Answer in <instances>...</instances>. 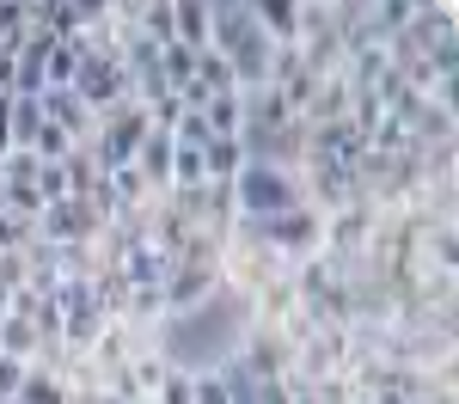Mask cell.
<instances>
[{
  "label": "cell",
  "mask_w": 459,
  "mask_h": 404,
  "mask_svg": "<svg viewBox=\"0 0 459 404\" xmlns=\"http://www.w3.org/2000/svg\"><path fill=\"white\" fill-rule=\"evenodd\" d=\"M13 404H68V386L56 374H43V367H25V386H19Z\"/></svg>",
  "instance_id": "5bb4252c"
},
{
  "label": "cell",
  "mask_w": 459,
  "mask_h": 404,
  "mask_svg": "<svg viewBox=\"0 0 459 404\" xmlns=\"http://www.w3.org/2000/svg\"><path fill=\"white\" fill-rule=\"evenodd\" d=\"M203 123H209L214 135L239 142V129H246V99H239V92H214L209 110H203Z\"/></svg>",
  "instance_id": "9c48e42d"
},
{
  "label": "cell",
  "mask_w": 459,
  "mask_h": 404,
  "mask_svg": "<svg viewBox=\"0 0 459 404\" xmlns=\"http://www.w3.org/2000/svg\"><path fill=\"white\" fill-rule=\"evenodd\" d=\"M80 62H86V37H68V43H56V49H49V62H43V86H74Z\"/></svg>",
  "instance_id": "8fae6325"
},
{
  "label": "cell",
  "mask_w": 459,
  "mask_h": 404,
  "mask_svg": "<svg viewBox=\"0 0 459 404\" xmlns=\"http://www.w3.org/2000/svg\"><path fill=\"white\" fill-rule=\"evenodd\" d=\"M6 129H13V147H31V135L43 129V105H37V99H13Z\"/></svg>",
  "instance_id": "e0dca14e"
},
{
  "label": "cell",
  "mask_w": 459,
  "mask_h": 404,
  "mask_svg": "<svg viewBox=\"0 0 459 404\" xmlns=\"http://www.w3.org/2000/svg\"><path fill=\"white\" fill-rule=\"evenodd\" d=\"M147 129H153V116H147L135 99L117 105V110H105V116L92 123V142H86L92 166H99V172H123V166H135V147L147 142Z\"/></svg>",
  "instance_id": "3957f363"
},
{
  "label": "cell",
  "mask_w": 459,
  "mask_h": 404,
  "mask_svg": "<svg viewBox=\"0 0 459 404\" xmlns=\"http://www.w3.org/2000/svg\"><path fill=\"white\" fill-rule=\"evenodd\" d=\"M190 404H227L221 374H190Z\"/></svg>",
  "instance_id": "44dd1931"
},
{
  "label": "cell",
  "mask_w": 459,
  "mask_h": 404,
  "mask_svg": "<svg viewBox=\"0 0 459 404\" xmlns=\"http://www.w3.org/2000/svg\"><path fill=\"white\" fill-rule=\"evenodd\" d=\"M68 92L92 110V116L129 105V68H123V56H117V49H86V62H80Z\"/></svg>",
  "instance_id": "5b68a950"
},
{
  "label": "cell",
  "mask_w": 459,
  "mask_h": 404,
  "mask_svg": "<svg viewBox=\"0 0 459 404\" xmlns=\"http://www.w3.org/2000/svg\"><path fill=\"white\" fill-rule=\"evenodd\" d=\"M153 404H190V374H184V367H166V380H160Z\"/></svg>",
  "instance_id": "ffe728a7"
},
{
  "label": "cell",
  "mask_w": 459,
  "mask_h": 404,
  "mask_svg": "<svg viewBox=\"0 0 459 404\" xmlns=\"http://www.w3.org/2000/svg\"><path fill=\"white\" fill-rule=\"evenodd\" d=\"M99 233H105V220L92 215L86 202H49L37 215V239H49V245H92Z\"/></svg>",
  "instance_id": "8992f818"
},
{
  "label": "cell",
  "mask_w": 459,
  "mask_h": 404,
  "mask_svg": "<svg viewBox=\"0 0 459 404\" xmlns=\"http://www.w3.org/2000/svg\"><path fill=\"white\" fill-rule=\"evenodd\" d=\"M172 43H184V49H209V6H196V0L172 6Z\"/></svg>",
  "instance_id": "30bf717a"
},
{
  "label": "cell",
  "mask_w": 459,
  "mask_h": 404,
  "mask_svg": "<svg viewBox=\"0 0 459 404\" xmlns=\"http://www.w3.org/2000/svg\"><path fill=\"white\" fill-rule=\"evenodd\" d=\"M0 159H6V153H0Z\"/></svg>",
  "instance_id": "cb8c5ba5"
},
{
  "label": "cell",
  "mask_w": 459,
  "mask_h": 404,
  "mask_svg": "<svg viewBox=\"0 0 459 404\" xmlns=\"http://www.w3.org/2000/svg\"><path fill=\"white\" fill-rule=\"evenodd\" d=\"M307 166V184H313V196L331 209V215H343L350 202H361V184H355V166H331V159H300Z\"/></svg>",
  "instance_id": "52a82bcc"
},
{
  "label": "cell",
  "mask_w": 459,
  "mask_h": 404,
  "mask_svg": "<svg viewBox=\"0 0 459 404\" xmlns=\"http://www.w3.org/2000/svg\"><path fill=\"white\" fill-rule=\"evenodd\" d=\"M31 239H37V227H31V220H19V215H0V257L25 252Z\"/></svg>",
  "instance_id": "ac0fdd59"
},
{
  "label": "cell",
  "mask_w": 459,
  "mask_h": 404,
  "mask_svg": "<svg viewBox=\"0 0 459 404\" xmlns=\"http://www.w3.org/2000/svg\"><path fill=\"white\" fill-rule=\"evenodd\" d=\"M19 386H25V362H6V356H0V404L19 399Z\"/></svg>",
  "instance_id": "7402d4cb"
},
{
  "label": "cell",
  "mask_w": 459,
  "mask_h": 404,
  "mask_svg": "<svg viewBox=\"0 0 459 404\" xmlns=\"http://www.w3.org/2000/svg\"><path fill=\"white\" fill-rule=\"evenodd\" d=\"M233 227H239L246 239H257V245H270L276 257L288 252V257H300V263H307V257H318V245H325V215H318V209H307V202H300V209H288V215L233 220Z\"/></svg>",
  "instance_id": "277c9868"
},
{
  "label": "cell",
  "mask_w": 459,
  "mask_h": 404,
  "mask_svg": "<svg viewBox=\"0 0 459 404\" xmlns=\"http://www.w3.org/2000/svg\"><path fill=\"white\" fill-rule=\"evenodd\" d=\"M239 172H246V147L227 142V135H214V142L203 147V178L209 184H233Z\"/></svg>",
  "instance_id": "ba28073f"
},
{
  "label": "cell",
  "mask_w": 459,
  "mask_h": 404,
  "mask_svg": "<svg viewBox=\"0 0 459 404\" xmlns=\"http://www.w3.org/2000/svg\"><path fill=\"white\" fill-rule=\"evenodd\" d=\"M209 49H221V62L233 68L239 92H257L264 73H270V37L257 31V13L251 6H209Z\"/></svg>",
  "instance_id": "6da1fadb"
},
{
  "label": "cell",
  "mask_w": 459,
  "mask_h": 404,
  "mask_svg": "<svg viewBox=\"0 0 459 404\" xmlns=\"http://www.w3.org/2000/svg\"><path fill=\"white\" fill-rule=\"evenodd\" d=\"M0 190H37V153L13 147V153L0 159Z\"/></svg>",
  "instance_id": "2e32d148"
},
{
  "label": "cell",
  "mask_w": 459,
  "mask_h": 404,
  "mask_svg": "<svg viewBox=\"0 0 459 404\" xmlns=\"http://www.w3.org/2000/svg\"><path fill=\"white\" fill-rule=\"evenodd\" d=\"M99 178H105V172L92 166V153H86V147H74L68 159H62V184H68V202H86V190H92Z\"/></svg>",
  "instance_id": "4fadbf2b"
},
{
  "label": "cell",
  "mask_w": 459,
  "mask_h": 404,
  "mask_svg": "<svg viewBox=\"0 0 459 404\" xmlns=\"http://www.w3.org/2000/svg\"><path fill=\"white\" fill-rule=\"evenodd\" d=\"M300 184L288 178L276 159H246V172L233 178V215L239 220H270V215H288L300 209Z\"/></svg>",
  "instance_id": "7a4b0ae2"
},
{
  "label": "cell",
  "mask_w": 459,
  "mask_h": 404,
  "mask_svg": "<svg viewBox=\"0 0 459 404\" xmlns=\"http://www.w3.org/2000/svg\"><path fill=\"white\" fill-rule=\"evenodd\" d=\"M37 349H43V343H37V331L25 325L19 313H6V319H0V356H6V362H25V367H31Z\"/></svg>",
  "instance_id": "7c38bea8"
},
{
  "label": "cell",
  "mask_w": 459,
  "mask_h": 404,
  "mask_svg": "<svg viewBox=\"0 0 459 404\" xmlns=\"http://www.w3.org/2000/svg\"><path fill=\"white\" fill-rule=\"evenodd\" d=\"M196 184H209L203 178V153H184L178 147L172 153V190H196Z\"/></svg>",
  "instance_id": "d6986e66"
},
{
  "label": "cell",
  "mask_w": 459,
  "mask_h": 404,
  "mask_svg": "<svg viewBox=\"0 0 459 404\" xmlns=\"http://www.w3.org/2000/svg\"><path fill=\"white\" fill-rule=\"evenodd\" d=\"M190 80H196L203 92H239V86H233V68L221 62V49H196V73H190Z\"/></svg>",
  "instance_id": "9a60e30c"
},
{
  "label": "cell",
  "mask_w": 459,
  "mask_h": 404,
  "mask_svg": "<svg viewBox=\"0 0 459 404\" xmlns=\"http://www.w3.org/2000/svg\"><path fill=\"white\" fill-rule=\"evenodd\" d=\"M0 215H6V190H0Z\"/></svg>",
  "instance_id": "603a6c76"
}]
</instances>
